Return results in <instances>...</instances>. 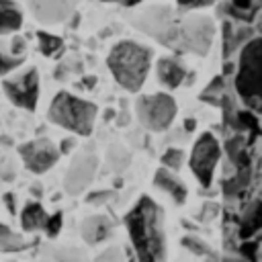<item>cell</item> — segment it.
I'll use <instances>...</instances> for the list:
<instances>
[{"label":"cell","instance_id":"obj_1","mask_svg":"<svg viewBox=\"0 0 262 262\" xmlns=\"http://www.w3.org/2000/svg\"><path fill=\"white\" fill-rule=\"evenodd\" d=\"M125 227L137 262H166V219L162 207L151 196L143 194L137 199L125 215Z\"/></svg>","mask_w":262,"mask_h":262},{"label":"cell","instance_id":"obj_2","mask_svg":"<svg viewBox=\"0 0 262 262\" xmlns=\"http://www.w3.org/2000/svg\"><path fill=\"white\" fill-rule=\"evenodd\" d=\"M151 49L137 43V41H119L108 57H106V66L113 74V78L119 82V86H123L129 92H137L147 74H149V66H151Z\"/></svg>","mask_w":262,"mask_h":262},{"label":"cell","instance_id":"obj_3","mask_svg":"<svg viewBox=\"0 0 262 262\" xmlns=\"http://www.w3.org/2000/svg\"><path fill=\"white\" fill-rule=\"evenodd\" d=\"M233 86L246 108L262 115V35L252 37L239 49Z\"/></svg>","mask_w":262,"mask_h":262},{"label":"cell","instance_id":"obj_4","mask_svg":"<svg viewBox=\"0 0 262 262\" xmlns=\"http://www.w3.org/2000/svg\"><path fill=\"white\" fill-rule=\"evenodd\" d=\"M96 104L90 100H84L72 92H57L55 98L49 104V119L78 135H90L94 121H96Z\"/></svg>","mask_w":262,"mask_h":262},{"label":"cell","instance_id":"obj_5","mask_svg":"<svg viewBox=\"0 0 262 262\" xmlns=\"http://www.w3.org/2000/svg\"><path fill=\"white\" fill-rule=\"evenodd\" d=\"M131 25L143 31L145 35L154 37L158 43L166 45L168 49H178V33H180V18L174 14L170 6H147L131 16Z\"/></svg>","mask_w":262,"mask_h":262},{"label":"cell","instance_id":"obj_6","mask_svg":"<svg viewBox=\"0 0 262 262\" xmlns=\"http://www.w3.org/2000/svg\"><path fill=\"white\" fill-rule=\"evenodd\" d=\"M215 37V23L207 14H188L180 18L178 49L194 55H207Z\"/></svg>","mask_w":262,"mask_h":262},{"label":"cell","instance_id":"obj_7","mask_svg":"<svg viewBox=\"0 0 262 262\" xmlns=\"http://www.w3.org/2000/svg\"><path fill=\"white\" fill-rule=\"evenodd\" d=\"M176 111H178L176 100L166 92L145 94V96H139L135 102V113L141 125L147 127L149 131L168 129L176 117Z\"/></svg>","mask_w":262,"mask_h":262},{"label":"cell","instance_id":"obj_8","mask_svg":"<svg viewBox=\"0 0 262 262\" xmlns=\"http://www.w3.org/2000/svg\"><path fill=\"white\" fill-rule=\"evenodd\" d=\"M219 158H221L219 139L211 131L201 133L199 139L194 141L190 158H188V166H190V170L196 176L201 186H205V188L211 186L215 170H217V164H219Z\"/></svg>","mask_w":262,"mask_h":262},{"label":"cell","instance_id":"obj_9","mask_svg":"<svg viewBox=\"0 0 262 262\" xmlns=\"http://www.w3.org/2000/svg\"><path fill=\"white\" fill-rule=\"evenodd\" d=\"M4 94L12 104L25 111H35L39 100V72L37 68H27L25 72L10 76L2 82Z\"/></svg>","mask_w":262,"mask_h":262},{"label":"cell","instance_id":"obj_10","mask_svg":"<svg viewBox=\"0 0 262 262\" xmlns=\"http://www.w3.org/2000/svg\"><path fill=\"white\" fill-rule=\"evenodd\" d=\"M18 154L27 166V170H31L33 174H43L47 172L57 160H59V147H55V143L47 137H37L31 141H25L18 145Z\"/></svg>","mask_w":262,"mask_h":262},{"label":"cell","instance_id":"obj_11","mask_svg":"<svg viewBox=\"0 0 262 262\" xmlns=\"http://www.w3.org/2000/svg\"><path fill=\"white\" fill-rule=\"evenodd\" d=\"M98 168V160L92 151H82L78 154L72 164L68 166L66 170V176H63V188L68 194H80L94 178V172Z\"/></svg>","mask_w":262,"mask_h":262},{"label":"cell","instance_id":"obj_12","mask_svg":"<svg viewBox=\"0 0 262 262\" xmlns=\"http://www.w3.org/2000/svg\"><path fill=\"white\" fill-rule=\"evenodd\" d=\"M76 0H29L33 16L43 25H59L74 12Z\"/></svg>","mask_w":262,"mask_h":262},{"label":"cell","instance_id":"obj_13","mask_svg":"<svg viewBox=\"0 0 262 262\" xmlns=\"http://www.w3.org/2000/svg\"><path fill=\"white\" fill-rule=\"evenodd\" d=\"M154 184H156L160 190H164L176 205H182V203L186 201V196H188L186 184H184L172 170H168V168H164V166L156 170V174H154Z\"/></svg>","mask_w":262,"mask_h":262},{"label":"cell","instance_id":"obj_14","mask_svg":"<svg viewBox=\"0 0 262 262\" xmlns=\"http://www.w3.org/2000/svg\"><path fill=\"white\" fill-rule=\"evenodd\" d=\"M113 233V221L106 215H90L80 223V235L86 244L94 246Z\"/></svg>","mask_w":262,"mask_h":262},{"label":"cell","instance_id":"obj_15","mask_svg":"<svg viewBox=\"0 0 262 262\" xmlns=\"http://www.w3.org/2000/svg\"><path fill=\"white\" fill-rule=\"evenodd\" d=\"M258 231H262V199H252L242 211L237 235L244 242V239H252Z\"/></svg>","mask_w":262,"mask_h":262},{"label":"cell","instance_id":"obj_16","mask_svg":"<svg viewBox=\"0 0 262 262\" xmlns=\"http://www.w3.org/2000/svg\"><path fill=\"white\" fill-rule=\"evenodd\" d=\"M158 78L166 88H178L186 78V68L176 57H160L158 59Z\"/></svg>","mask_w":262,"mask_h":262},{"label":"cell","instance_id":"obj_17","mask_svg":"<svg viewBox=\"0 0 262 262\" xmlns=\"http://www.w3.org/2000/svg\"><path fill=\"white\" fill-rule=\"evenodd\" d=\"M39 262H90V258L76 246H47L41 250Z\"/></svg>","mask_w":262,"mask_h":262},{"label":"cell","instance_id":"obj_18","mask_svg":"<svg viewBox=\"0 0 262 262\" xmlns=\"http://www.w3.org/2000/svg\"><path fill=\"white\" fill-rule=\"evenodd\" d=\"M252 37H256L252 33V27L242 25V27H233L229 20L223 23V41H225V57L231 55L233 51L242 49Z\"/></svg>","mask_w":262,"mask_h":262},{"label":"cell","instance_id":"obj_19","mask_svg":"<svg viewBox=\"0 0 262 262\" xmlns=\"http://www.w3.org/2000/svg\"><path fill=\"white\" fill-rule=\"evenodd\" d=\"M47 211L43 209L41 203H27L20 211V225L25 231H37V229H43L45 227V221H47Z\"/></svg>","mask_w":262,"mask_h":262},{"label":"cell","instance_id":"obj_20","mask_svg":"<svg viewBox=\"0 0 262 262\" xmlns=\"http://www.w3.org/2000/svg\"><path fill=\"white\" fill-rule=\"evenodd\" d=\"M23 25V10L12 0H0V35L18 31Z\"/></svg>","mask_w":262,"mask_h":262},{"label":"cell","instance_id":"obj_21","mask_svg":"<svg viewBox=\"0 0 262 262\" xmlns=\"http://www.w3.org/2000/svg\"><path fill=\"white\" fill-rule=\"evenodd\" d=\"M225 151L227 158L235 164V168H248L250 166V156H248V147H246V137L242 133L231 135L225 141Z\"/></svg>","mask_w":262,"mask_h":262},{"label":"cell","instance_id":"obj_22","mask_svg":"<svg viewBox=\"0 0 262 262\" xmlns=\"http://www.w3.org/2000/svg\"><path fill=\"white\" fill-rule=\"evenodd\" d=\"M29 246H31V244L25 242L20 233H16V231H12L8 225L0 223V252H8V254H12V252H23V250H27Z\"/></svg>","mask_w":262,"mask_h":262},{"label":"cell","instance_id":"obj_23","mask_svg":"<svg viewBox=\"0 0 262 262\" xmlns=\"http://www.w3.org/2000/svg\"><path fill=\"white\" fill-rule=\"evenodd\" d=\"M250 178H252V168L250 166L248 168H237V172L231 178L223 180V192H225V196H235V194L244 192L248 188V184H250Z\"/></svg>","mask_w":262,"mask_h":262},{"label":"cell","instance_id":"obj_24","mask_svg":"<svg viewBox=\"0 0 262 262\" xmlns=\"http://www.w3.org/2000/svg\"><path fill=\"white\" fill-rule=\"evenodd\" d=\"M37 41H39V49L43 55H55L63 45L61 37L51 35L47 31H37Z\"/></svg>","mask_w":262,"mask_h":262},{"label":"cell","instance_id":"obj_25","mask_svg":"<svg viewBox=\"0 0 262 262\" xmlns=\"http://www.w3.org/2000/svg\"><path fill=\"white\" fill-rule=\"evenodd\" d=\"M25 61V55H14L12 51H6L0 45V76H6L8 72L16 70Z\"/></svg>","mask_w":262,"mask_h":262},{"label":"cell","instance_id":"obj_26","mask_svg":"<svg viewBox=\"0 0 262 262\" xmlns=\"http://www.w3.org/2000/svg\"><path fill=\"white\" fill-rule=\"evenodd\" d=\"M162 164H164V168H168L172 172L180 170V166L184 164V151L180 147H168L162 154Z\"/></svg>","mask_w":262,"mask_h":262},{"label":"cell","instance_id":"obj_27","mask_svg":"<svg viewBox=\"0 0 262 262\" xmlns=\"http://www.w3.org/2000/svg\"><path fill=\"white\" fill-rule=\"evenodd\" d=\"M61 225H63V213L61 211H55L53 215H49L47 217V221H45V235L47 237H57L59 235V231H61Z\"/></svg>","mask_w":262,"mask_h":262},{"label":"cell","instance_id":"obj_28","mask_svg":"<svg viewBox=\"0 0 262 262\" xmlns=\"http://www.w3.org/2000/svg\"><path fill=\"white\" fill-rule=\"evenodd\" d=\"M182 246L188 248L190 252H194L196 256H205V254H209L207 244H205L203 239H199V237H192V235H186V237L182 239Z\"/></svg>","mask_w":262,"mask_h":262},{"label":"cell","instance_id":"obj_29","mask_svg":"<svg viewBox=\"0 0 262 262\" xmlns=\"http://www.w3.org/2000/svg\"><path fill=\"white\" fill-rule=\"evenodd\" d=\"M256 252H258V244L256 242L244 239V244L239 246V254L244 256L242 258L244 262H256Z\"/></svg>","mask_w":262,"mask_h":262},{"label":"cell","instance_id":"obj_30","mask_svg":"<svg viewBox=\"0 0 262 262\" xmlns=\"http://www.w3.org/2000/svg\"><path fill=\"white\" fill-rule=\"evenodd\" d=\"M96 262H125V256L119 248H108L96 258Z\"/></svg>","mask_w":262,"mask_h":262},{"label":"cell","instance_id":"obj_31","mask_svg":"<svg viewBox=\"0 0 262 262\" xmlns=\"http://www.w3.org/2000/svg\"><path fill=\"white\" fill-rule=\"evenodd\" d=\"M25 47H27V41H25L20 35H16V37L10 41V51H12L14 55H25Z\"/></svg>","mask_w":262,"mask_h":262},{"label":"cell","instance_id":"obj_32","mask_svg":"<svg viewBox=\"0 0 262 262\" xmlns=\"http://www.w3.org/2000/svg\"><path fill=\"white\" fill-rule=\"evenodd\" d=\"M229 4L242 12H254V0H229Z\"/></svg>","mask_w":262,"mask_h":262},{"label":"cell","instance_id":"obj_33","mask_svg":"<svg viewBox=\"0 0 262 262\" xmlns=\"http://www.w3.org/2000/svg\"><path fill=\"white\" fill-rule=\"evenodd\" d=\"M111 196H113V192H111V190H100V192H92L86 201H88V203H92V205H96V203H104V201H106V199H111Z\"/></svg>","mask_w":262,"mask_h":262},{"label":"cell","instance_id":"obj_34","mask_svg":"<svg viewBox=\"0 0 262 262\" xmlns=\"http://www.w3.org/2000/svg\"><path fill=\"white\" fill-rule=\"evenodd\" d=\"M178 6L182 8H199V6H205V4H211L213 0H176Z\"/></svg>","mask_w":262,"mask_h":262},{"label":"cell","instance_id":"obj_35","mask_svg":"<svg viewBox=\"0 0 262 262\" xmlns=\"http://www.w3.org/2000/svg\"><path fill=\"white\" fill-rule=\"evenodd\" d=\"M72 145H74V139H72V137L61 139V143H59V154H68V151L72 149Z\"/></svg>","mask_w":262,"mask_h":262},{"label":"cell","instance_id":"obj_36","mask_svg":"<svg viewBox=\"0 0 262 262\" xmlns=\"http://www.w3.org/2000/svg\"><path fill=\"white\" fill-rule=\"evenodd\" d=\"M2 201L6 203V207H8V211H10L12 215H14V213H16V209H14V196H12L10 192H6V194L2 196Z\"/></svg>","mask_w":262,"mask_h":262},{"label":"cell","instance_id":"obj_37","mask_svg":"<svg viewBox=\"0 0 262 262\" xmlns=\"http://www.w3.org/2000/svg\"><path fill=\"white\" fill-rule=\"evenodd\" d=\"M102 2H117V4H123V6H135L141 0H102Z\"/></svg>","mask_w":262,"mask_h":262},{"label":"cell","instance_id":"obj_38","mask_svg":"<svg viewBox=\"0 0 262 262\" xmlns=\"http://www.w3.org/2000/svg\"><path fill=\"white\" fill-rule=\"evenodd\" d=\"M194 127H196V121H194V119H186V121H184V129H186V131H192Z\"/></svg>","mask_w":262,"mask_h":262},{"label":"cell","instance_id":"obj_39","mask_svg":"<svg viewBox=\"0 0 262 262\" xmlns=\"http://www.w3.org/2000/svg\"><path fill=\"white\" fill-rule=\"evenodd\" d=\"M84 82H86V86H88V88H92V84H94L96 80H94V78L90 76V78H84Z\"/></svg>","mask_w":262,"mask_h":262},{"label":"cell","instance_id":"obj_40","mask_svg":"<svg viewBox=\"0 0 262 262\" xmlns=\"http://www.w3.org/2000/svg\"><path fill=\"white\" fill-rule=\"evenodd\" d=\"M223 262H244V260L242 258H225Z\"/></svg>","mask_w":262,"mask_h":262},{"label":"cell","instance_id":"obj_41","mask_svg":"<svg viewBox=\"0 0 262 262\" xmlns=\"http://www.w3.org/2000/svg\"><path fill=\"white\" fill-rule=\"evenodd\" d=\"M260 16H262V14H260Z\"/></svg>","mask_w":262,"mask_h":262}]
</instances>
